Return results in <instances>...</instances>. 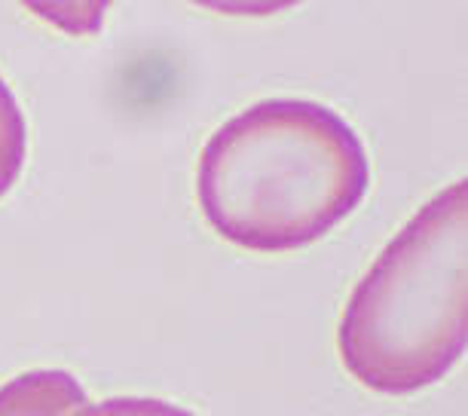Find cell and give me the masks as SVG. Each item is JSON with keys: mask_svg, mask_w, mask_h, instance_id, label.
<instances>
[{"mask_svg": "<svg viewBox=\"0 0 468 416\" xmlns=\"http://www.w3.org/2000/svg\"><path fill=\"white\" fill-rule=\"evenodd\" d=\"M68 416H193L184 407H175L160 398H108L99 404H83Z\"/></svg>", "mask_w": 468, "mask_h": 416, "instance_id": "5b68a950", "label": "cell"}, {"mask_svg": "<svg viewBox=\"0 0 468 416\" xmlns=\"http://www.w3.org/2000/svg\"><path fill=\"white\" fill-rule=\"evenodd\" d=\"M367 184V154L349 123L306 99H267L229 117L206 141L197 172L211 229L261 254L331 233Z\"/></svg>", "mask_w": 468, "mask_h": 416, "instance_id": "6da1fadb", "label": "cell"}, {"mask_svg": "<svg viewBox=\"0 0 468 416\" xmlns=\"http://www.w3.org/2000/svg\"><path fill=\"white\" fill-rule=\"evenodd\" d=\"M468 181L450 184L401 229L340 318L343 368L383 395L438 379L468 347Z\"/></svg>", "mask_w": 468, "mask_h": 416, "instance_id": "7a4b0ae2", "label": "cell"}, {"mask_svg": "<svg viewBox=\"0 0 468 416\" xmlns=\"http://www.w3.org/2000/svg\"><path fill=\"white\" fill-rule=\"evenodd\" d=\"M25 150H28V129H25L22 108L6 80L0 77V197L10 193L19 181Z\"/></svg>", "mask_w": 468, "mask_h": 416, "instance_id": "277c9868", "label": "cell"}, {"mask_svg": "<svg viewBox=\"0 0 468 416\" xmlns=\"http://www.w3.org/2000/svg\"><path fill=\"white\" fill-rule=\"evenodd\" d=\"M86 401V389L68 370H28L0 386V416H68Z\"/></svg>", "mask_w": 468, "mask_h": 416, "instance_id": "3957f363", "label": "cell"}]
</instances>
